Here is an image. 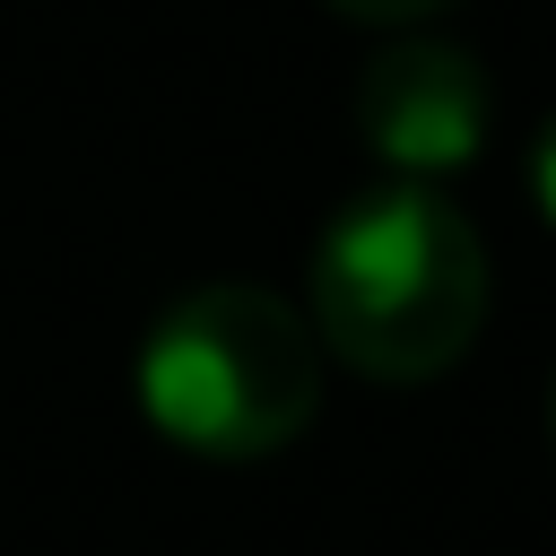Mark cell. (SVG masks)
Segmentation results:
<instances>
[{
    "mask_svg": "<svg viewBox=\"0 0 556 556\" xmlns=\"http://www.w3.org/2000/svg\"><path fill=\"white\" fill-rule=\"evenodd\" d=\"M486 321V243L434 182H374L313 235V339L365 382H434Z\"/></svg>",
    "mask_w": 556,
    "mask_h": 556,
    "instance_id": "1",
    "label": "cell"
},
{
    "mask_svg": "<svg viewBox=\"0 0 556 556\" xmlns=\"http://www.w3.org/2000/svg\"><path fill=\"white\" fill-rule=\"evenodd\" d=\"M139 408L174 452L269 460L321 408V339L269 287H191L139 339Z\"/></svg>",
    "mask_w": 556,
    "mask_h": 556,
    "instance_id": "2",
    "label": "cell"
},
{
    "mask_svg": "<svg viewBox=\"0 0 556 556\" xmlns=\"http://www.w3.org/2000/svg\"><path fill=\"white\" fill-rule=\"evenodd\" d=\"M486 113H495V96H486L478 52L434 43V35L382 43L356 78V130L400 182H434V174L478 165Z\"/></svg>",
    "mask_w": 556,
    "mask_h": 556,
    "instance_id": "3",
    "label": "cell"
},
{
    "mask_svg": "<svg viewBox=\"0 0 556 556\" xmlns=\"http://www.w3.org/2000/svg\"><path fill=\"white\" fill-rule=\"evenodd\" d=\"M530 200H539V217L556 226V113H547L539 139H530Z\"/></svg>",
    "mask_w": 556,
    "mask_h": 556,
    "instance_id": "4",
    "label": "cell"
},
{
    "mask_svg": "<svg viewBox=\"0 0 556 556\" xmlns=\"http://www.w3.org/2000/svg\"><path fill=\"white\" fill-rule=\"evenodd\" d=\"M339 17H356V26H417V17H434L443 0H330Z\"/></svg>",
    "mask_w": 556,
    "mask_h": 556,
    "instance_id": "5",
    "label": "cell"
},
{
    "mask_svg": "<svg viewBox=\"0 0 556 556\" xmlns=\"http://www.w3.org/2000/svg\"><path fill=\"white\" fill-rule=\"evenodd\" d=\"M547 434H556V391H547Z\"/></svg>",
    "mask_w": 556,
    "mask_h": 556,
    "instance_id": "6",
    "label": "cell"
}]
</instances>
